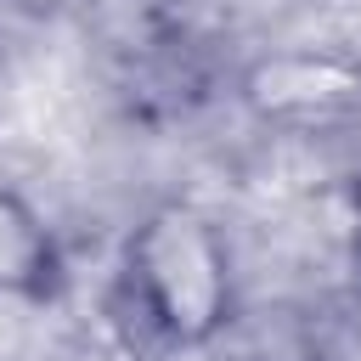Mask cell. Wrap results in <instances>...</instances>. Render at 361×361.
I'll list each match as a JSON object with an SVG mask.
<instances>
[{"label":"cell","instance_id":"1","mask_svg":"<svg viewBox=\"0 0 361 361\" xmlns=\"http://www.w3.org/2000/svg\"><path fill=\"white\" fill-rule=\"evenodd\" d=\"M118 288L152 338L175 350L209 344L231 322V254L220 226L192 203H158L124 243Z\"/></svg>","mask_w":361,"mask_h":361},{"label":"cell","instance_id":"2","mask_svg":"<svg viewBox=\"0 0 361 361\" xmlns=\"http://www.w3.org/2000/svg\"><path fill=\"white\" fill-rule=\"evenodd\" d=\"M56 282V243L28 197L0 186V299H39Z\"/></svg>","mask_w":361,"mask_h":361},{"label":"cell","instance_id":"3","mask_svg":"<svg viewBox=\"0 0 361 361\" xmlns=\"http://www.w3.org/2000/svg\"><path fill=\"white\" fill-rule=\"evenodd\" d=\"M355 243H361V186H355Z\"/></svg>","mask_w":361,"mask_h":361}]
</instances>
